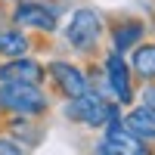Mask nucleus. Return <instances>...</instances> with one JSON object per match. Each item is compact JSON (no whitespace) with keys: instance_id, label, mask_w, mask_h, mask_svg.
Listing matches in <instances>:
<instances>
[{"instance_id":"nucleus-7","label":"nucleus","mask_w":155,"mask_h":155,"mask_svg":"<svg viewBox=\"0 0 155 155\" xmlns=\"http://www.w3.org/2000/svg\"><path fill=\"white\" fill-rule=\"evenodd\" d=\"M121 112H124V109L115 102L109 121H106V127L99 130V143L106 146L112 155H155V152L143 143V140H137V137L121 124Z\"/></svg>"},{"instance_id":"nucleus-15","label":"nucleus","mask_w":155,"mask_h":155,"mask_svg":"<svg viewBox=\"0 0 155 155\" xmlns=\"http://www.w3.org/2000/svg\"><path fill=\"white\" fill-rule=\"evenodd\" d=\"M0 155H28V149L19 146L9 134H0Z\"/></svg>"},{"instance_id":"nucleus-3","label":"nucleus","mask_w":155,"mask_h":155,"mask_svg":"<svg viewBox=\"0 0 155 155\" xmlns=\"http://www.w3.org/2000/svg\"><path fill=\"white\" fill-rule=\"evenodd\" d=\"M71 6L65 0H12L6 6V22L28 31L31 37H53Z\"/></svg>"},{"instance_id":"nucleus-1","label":"nucleus","mask_w":155,"mask_h":155,"mask_svg":"<svg viewBox=\"0 0 155 155\" xmlns=\"http://www.w3.org/2000/svg\"><path fill=\"white\" fill-rule=\"evenodd\" d=\"M87 81H90V90L109 96L112 102H118L121 109H127V106L137 102V87L140 84H137L130 65H127V56L115 53V50L99 53L96 65L93 62L87 65Z\"/></svg>"},{"instance_id":"nucleus-11","label":"nucleus","mask_w":155,"mask_h":155,"mask_svg":"<svg viewBox=\"0 0 155 155\" xmlns=\"http://www.w3.org/2000/svg\"><path fill=\"white\" fill-rule=\"evenodd\" d=\"M121 124H124L137 140H143V143L155 152V115H152L149 109H143L140 102L127 106V109L121 112Z\"/></svg>"},{"instance_id":"nucleus-6","label":"nucleus","mask_w":155,"mask_h":155,"mask_svg":"<svg viewBox=\"0 0 155 155\" xmlns=\"http://www.w3.org/2000/svg\"><path fill=\"white\" fill-rule=\"evenodd\" d=\"M44 71H47V84L53 87V93L62 96V99H74L90 90V81H87V65L74 59H65V56H53L44 62Z\"/></svg>"},{"instance_id":"nucleus-4","label":"nucleus","mask_w":155,"mask_h":155,"mask_svg":"<svg viewBox=\"0 0 155 155\" xmlns=\"http://www.w3.org/2000/svg\"><path fill=\"white\" fill-rule=\"evenodd\" d=\"M53 109V96L47 93V87L37 84H16L6 81L0 84V115L3 118H44Z\"/></svg>"},{"instance_id":"nucleus-10","label":"nucleus","mask_w":155,"mask_h":155,"mask_svg":"<svg viewBox=\"0 0 155 155\" xmlns=\"http://www.w3.org/2000/svg\"><path fill=\"white\" fill-rule=\"evenodd\" d=\"M37 41L28 34L9 25L6 19H0V59H19V56H34Z\"/></svg>"},{"instance_id":"nucleus-9","label":"nucleus","mask_w":155,"mask_h":155,"mask_svg":"<svg viewBox=\"0 0 155 155\" xmlns=\"http://www.w3.org/2000/svg\"><path fill=\"white\" fill-rule=\"evenodd\" d=\"M16 81V84H37L47 87V71L37 56H19V59H0V84Z\"/></svg>"},{"instance_id":"nucleus-8","label":"nucleus","mask_w":155,"mask_h":155,"mask_svg":"<svg viewBox=\"0 0 155 155\" xmlns=\"http://www.w3.org/2000/svg\"><path fill=\"white\" fill-rule=\"evenodd\" d=\"M149 22L143 16H118L106 22V41H109V50H115V53L127 56L137 44H143L149 37Z\"/></svg>"},{"instance_id":"nucleus-12","label":"nucleus","mask_w":155,"mask_h":155,"mask_svg":"<svg viewBox=\"0 0 155 155\" xmlns=\"http://www.w3.org/2000/svg\"><path fill=\"white\" fill-rule=\"evenodd\" d=\"M127 65H130L137 84H155V37H146L127 53Z\"/></svg>"},{"instance_id":"nucleus-16","label":"nucleus","mask_w":155,"mask_h":155,"mask_svg":"<svg viewBox=\"0 0 155 155\" xmlns=\"http://www.w3.org/2000/svg\"><path fill=\"white\" fill-rule=\"evenodd\" d=\"M90 155H112V152H109V149H106V146H102V143H99V140H96V146H93V149H90Z\"/></svg>"},{"instance_id":"nucleus-5","label":"nucleus","mask_w":155,"mask_h":155,"mask_svg":"<svg viewBox=\"0 0 155 155\" xmlns=\"http://www.w3.org/2000/svg\"><path fill=\"white\" fill-rule=\"evenodd\" d=\"M112 106L115 102L109 96L96 93V90H87V93L74 96V99H62V115L71 124L84 127V130H102L112 115Z\"/></svg>"},{"instance_id":"nucleus-14","label":"nucleus","mask_w":155,"mask_h":155,"mask_svg":"<svg viewBox=\"0 0 155 155\" xmlns=\"http://www.w3.org/2000/svg\"><path fill=\"white\" fill-rule=\"evenodd\" d=\"M137 102L155 115V84H140L137 87Z\"/></svg>"},{"instance_id":"nucleus-2","label":"nucleus","mask_w":155,"mask_h":155,"mask_svg":"<svg viewBox=\"0 0 155 155\" xmlns=\"http://www.w3.org/2000/svg\"><path fill=\"white\" fill-rule=\"evenodd\" d=\"M65 50H71L81 59H93L99 56V47L106 41V16L96 6H71L62 19L59 31Z\"/></svg>"},{"instance_id":"nucleus-13","label":"nucleus","mask_w":155,"mask_h":155,"mask_svg":"<svg viewBox=\"0 0 155 155\" xmlns=\"http://www.w3.org/2000/svg\"><path fill=\"white\" fill-rule=\"evenodd\" d=\"M3 121H6L9 137L16 140L19 146H25L28 152L44 140V127L37 124V118H19V115H12V118H3Z\"/></svg>"}]
</instances>
